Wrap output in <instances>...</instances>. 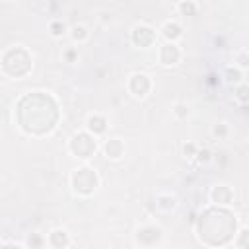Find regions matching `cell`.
<instances>
[{"label": "cell", "instance_id": "cell-23", "mask_svg": "<svg viewBox=\"0 0 249 249\" xmlns=\"http://www.w3.org/2000/svg\"><path fill=\"white\" fill-rule=\"evenodd\" d=\"M196 152H198V146H196L195 142H185V144H183V154H185V158H195Z\"/></svg>", "mask_w": 249, "mask_h": 249}, {"label": "cell", "instance_id": "cell-26", "mask_svg": "<svg viewBox=\"0 0 249 249\" xmlns=\"http://www.w3.org/2000/svg\"><path fill=\"white\" fill-rule=\"evenodd\" d=\"M64 58H66V62H76L78 60V49H66L64 51Z\"/></svg>", "mask_w": 249, "mask_h": 249}, {"label": "cell", "instance_id": "cell-21", "mask_svg": "<svg viewBox=\"0 0 249 249\" xmlns=\"http://www.w3.org/2000/svg\"><path fill=\"white\" fill-rule=\"evenodd\" d=\"M233 60H235V66H237V68H241V70L249 68V51H239V53H235Z\"/></svg>", "mask_w": 249, "mask_h": 249}, {"label": "cell", "instance_id": "cell-14", "mask_svg": "<svg viewBox=\"0 0 249 249\" xmlns=\"http://www.w3.org/2000/svg\"><path fill=\"white\" fill-rule=\"evenodd\" d=\"M177 12L185 18H193L198 12V4L195 0H179L177 2Z\"/></svg>", "mask_w": 249, "mask_h": 249}, {"label": "cell", "instance_id": "cell-5", "mask_svg": "<svg viewBox=\"0 0 249 249\" xmlns=\"http://www.w3.org/2000/svg\"><path fill=\"white\" fill-rule=\"evenodd\" d=\"M158 39V33L154 27H150L148 23H136L130 31V41L134 47H140V49H148L156 43Z\"/></svg>", "mask_w": 249, "mask_h": 249}, {"label": "cell", "instance_id": "cell-27", "mask_svg": "<svg viewBox=\"0 0 249 249\" xmlns=\"http://www.w3.org/2000/svg\"><path fill=\"white\" fill-rule=\"evenodd\" d=\"M165 2H171V4H177L179 0H165Z\"/></svg>", "mask_w": 249, "mask_h": 249}, {"label": "cell", "instance_id": "cell-11", "mask_svg": "<svg viewBox=\"0 0 249 249\" xmlns=\"http://www.w3.org/2000/svg\"><path fill=\"white\" fill-rule=\"evenodd\" d=\"M160 31H161V35H163L165 41H173V43H177V41L183 37V25H181L179 21H175V19L165 21V23L160 27Z\"/></svg>", "mask_w": 249, "mask_h": 249}, {"label": "cell", "instance_id": "cell-18", "mask_svg": "<svg viewBox=\"0 0 249 249\" xmlns=\"http://www.w3.org/2000/svg\"><path fill=\"white\" fill-rule=\"evenodd\" d=\"M49 31H51V35L53 37H62V35H66V31H68V27H66V23L64 21H60V19H54V21H51V25H49Z\"/></svg>", "mask_w": 249, "mask_h": 249}, {"label": "cell", "instance_id": "cell-6", "mask_svg": "<svg viewBox=\"0 0 249 249\" xmlns=\"http://www.w3.org/2000/svg\"><path fill=\"white\" fill-rule=\"evenodd\" d=\"M163 237V231L160 226H154V224H146V226H140L134 233V241L140 245V247H154L161 241Z\"/></svg>", "mask_w": 249, "mask_h": 249}, {"label": "cell", "instance_id": "cell-20", "mask_svg": "<svg viewBox=\"0 0 249 249\" xmlns=\"http://www.w3.org/2000/svg\"><path fill=\"white\" fill-rule=\"evenodd\" d=\"M233 245L235 247H249V226L247 228H241L237 231V237L233 239Z\"/></svg>", "mask_w": 249, "mask_h": 249}, {"label": "cell", "instance_id": "cell-1", "mask_svg": "<svg viewBox=\"0 0 249 249\" xmlns=\"http://www.w3.org/2000/svg\"><path fill=\"white\" fill-rule=\"evenodd\" d=\"M99 183H101V181H99L97 171H95L93 167H88V165H82V167L74 169L72 175H70V187H72V191H74L76 195H80V196H89V195H93V193L97 191Z\"/></svg>", "mask_w": 249, "mask_h": 249}, {"label": "cell", "instance_id": "cell-17", "mask_svg": "<svg viewBox=\"0 0 249 249\" xmlns=\"http://www.w3.org/2000/svg\"><path fill=\"white\" fill-rule=\"evenodd\" d=\"M233 95H235V99H237L241 105H247V103H249V84H245V82L237 84L235 89H233Z\"/></svg>", "mask_w": 249, "mask_h": 249}, {"label": "cell", "instance_id": "cell-19", "mask_svg": "<svg viewBox=\"0 0 249 249\" xmlns=\"http://www.w3.org/2000/svg\"><path fill=\"white\" fill-rule=\"evenodd\" d=\"M171 113L175 115V119L183 121V119H187V117H189V105H187L185 101H177V103H173Z\"/></svg>", "mask_w": 249, "mask_h": 249}, {"label": "cell", "instance_id": "cell-24", "mask_svg": "<svg viewBox=\"0 0 249 249\" xmlns=\"http://www.w3.org/2000/svg\"><path fill=\"white\" fill-rule=\"evenodd\" d=\"M195 158L198 160V163H208V161L212 160V154H210L208 148H198V152H196Z\"/></svg>", "mask_w": 249, "mask_h": 249}, {"label": "cell", "instance_id": "cell-22", "mask_svg": "<svg viewBox=\"0 0 249 249\" xmlns=\"http://www.w3.org/2000/svg\"><path fill=\"white\" fill-rule=\"evenodd\" d=\"M228 134H230L228 123H216V124L212 126V136H214V138H226Z\"/></svg>", "mask_w": 249, "mask_h": 249}, {"label": "cell", "instance_id": "cell-13", "mask_svg": "<svg viewBox=\"0 0 249 249\" xmlns=\"http://www.w3.org/2000/svg\"><path fill=\"white\" fill-rule=\"evenodd\" d=\"M156 206L161 208V210H165V212L175 210L177 208V198L173 195H169V193H160L156 196Z\"/></svg>", "mask_w": 249, "mask_h": 249}, {"label": "cell", "instance_id": "cell-4", "mask_svg": "<svg viewBox=\"0 0 249 249\" xmlns=\"http://www.w3.org/2000/svg\"><path fill=\"white\" fill-rule=\"evenodd\" d=\"M152 78L148 76V74H144V72H134V74H130V78H128V82H126V89H128V93L134 97V99H144L150 91H152Z\"/></svg>", "mask_w": 249, "mask_h": 249}, {"label": "cell", "instance_id": "cell-10", "mask_svg": "<svg viewBox=\"0 0 249 249\" xmlns=\"http://www.w3.org/2000/svg\"><path fill=\"white\" fill-rule=\"evenodd\" d=\"M103 154H105L107 160H113V161L121 160L124 156V142L121 138H109V140H105Z\"/></svg>", "mask_w": 249, "mask_h": 249}, {"label": "cell", "instance_id": "cell-16", "mask_svg": "<svg viewBox=\"0 0 249 249\" xmlns=\"http://www.w3.org/2000/svg\"><path fill=\"white\" fill-rule=\"evenodd\" d=\"M226 80L230 82V84H241L243 82V70L241 68H237L235 64L233 66H228L226 68Z\"/></svg>", "mask_w": 249, "mask_h": 249}, {"label": "cell", "instance_id": "cell-15", "mask_svg": "<svg viewBox=\"0 0 249 249\" xmlns=\"http://www.w3.org/2000/svg\"><path fill=\"white\" fill-rule=\"evenodd\" d=\"M68 33H70V39H72L74 43H84V41H88V37H89V31H88L86 25H72V27L68 29Z\"/></svg>", "mask_w": 249, "mask_h": 249}, {"label": "cell", "instance_id": "cell-12", "mask_svg": "<svg viewBox=\"0 0 249 249\" xmlns=\"http://www.w3.org/2000/svg\"><path fill=\"white\" fill-rule=\"evenodd\" d=\"M47 245H51V247H54V249H62V247H70L72 241H70V235H68L66 230L56 228V230H53V231L49 233Z\"/></svg>", "mask_w": 249, "mask_h": 249}, {"label": "cell", "instance_id": "cell-7", "mask_svg": "<svg viewBox=\"0 0 249 249\" xmlns=\"http://www.w3.org/2000/svg\"><path fill=\"white\" fill-rule=\"evenodd\" d=\"M158 56H160V62H161L163 66H175V64H179L183 53H181V49H179L177 43H173V41H165V43L160 47Z\"/></svg>", "mask_w": 249, "mask_h": 249}, {"label": "cell", "instance_id": "cell-9", "mask_svg": "<svg viewBox=\"0 0 249 249\" xmlns=\"http://www.w3.org/2000/svg\"><path fill=\"white\" fill-rule=\"evenodd\" d=\"M107 126H109L107 117L101 115V113H91V115H88V119H86V130H89V132L95 134V136L105 134Z\"/></svg>", "mask_w": 249, "mask_h": 249}, {"label": "cell", "instance_id": "cell-28", "mask_svg": "<svg viewBox=\"0 0 249 249\" xmlns=\"http://www.w3.org/2000/svg\"><path fill=\"white\" fill-rule=\"evenodd\" d=\"M8 2H10V0H8Z\"/></svg>", "mask_w": 249, "mask_h": 249}, {"label": "cell", "instance_id": "cell-2", "mask_svg": "<svg viewBox=\"0 0 249 249\" xmlns=\"http://www.w3.org/2000/svg\"><path fill=\"white\" fill-rule=\"evenodd\" d=\"M68 150L74 158H80V160H89L95 152H97V136L91 134L89 130H82V132H76L70 142H68Z\"/></svg>", "mask_w": 249, "mask_h": 249}, {"label": "cell", "instance_id": "cell-3", "mask_svg": "<svg viewBox=\"0 0 249 249\" xmlns=\"http://www.w3.org/2000/svg\"><path fill=\"white\" fill-rule=\"evenodd\" d=\"M8 53L14 56V66H16L12 78H16V80L25 78V76L31 72V68H33V54H31L25 47H21V45L10 47Z\"/></svg>", "mask_w": 249, "mask_h": 249}, {"label": "cell", "instance_id": "cell-8", "mask_svg": "<svg viewBox=\"0 0 249 249\" xmlns=\"http://www.w3.org/2000/svg\"><path fill=\"white\" fill-rule=\"evenodd\" d=\"M233 189L230 185H214L210 191V200L218 206H230L233 202Z\"/></svg>", "mask_w": 249, "mask_h": 249}, {"label": "cell", "instance_id": "cell-25", "mask_svg": "<svg viewBox=\"0 0 249 249\" xmlns=\"http://www.w3.org/2000/svg\"><path fill=\"white\" fill-rule=\"evenodd\" d=\"M47 243V239H43L39 233H33V235H29V239H27V247H41V245H45Z\"/></svg>", "mask_w": 249, "mask_h": 249}]
</instances>
